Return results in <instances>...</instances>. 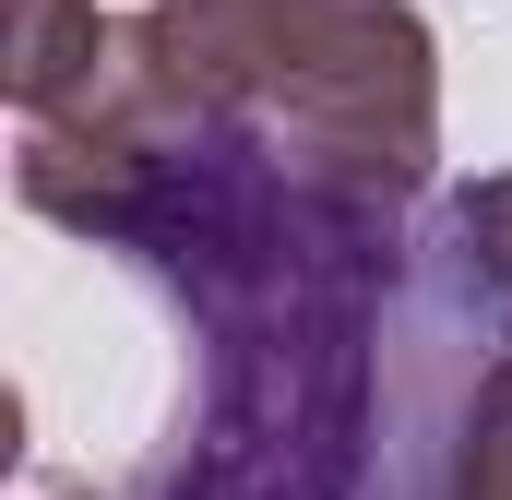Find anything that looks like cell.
Here are the masks:
<instances>
[{
	"label": "cell",
	"instance_id": "obj_1",
	"mask_svg": "<svg viewBox=\"0 0 512 500\" xmlns=\"http://www.w3.org/2000/svg\"><path fill=\"white\" fill-rule=\"evenodd\" d=\"M131 48L167 96L251 120L322 179H358V191L429 179L441 96L405 0H155Z\"/></svg>",
	"mask_w": 512,
	"mask_h": 500
},
{
	"label": "cell",
	"instance_id": "obj_2",
	"mask_svg": "<svg viewBox=\"0 0 512 500\" xmlns=\"http://www.w3.org/2000/svg\"><path fill=\"white\" fill-rule=\"evenodd\" d=\"M108 60H120V24L96 0H12V24H0V84H12L24 120L84 108L108 84Z\"/></svg>",
	"mask_w": 512,
	"mask_h": 500
},
{
	"label": "cell",
	"instance_id": "obj_3",
	"mask_svg": "<svg viewBox=\"0 0 512 500\" xmlns=\"http://www.w3.org/2000/svg\"><path fill=\"white\" fill-rule=\"evenodd\" d=\"M441 500H512V358L489 370V393H477L465 465H453V489H441Z\"/></svg>",
	"mask_w": 512,
	"mask_h": 500
},
{
	"label": "cell",
	"instance_id": "obj_4",
	"mask_svg": "<svg viewBox=\"0 0 512 500\" xmlns=\"http://www.w3.org/2000/svg\"><path fill=\"white\" fill-rule=\"evenodd\" d=\"M465 203V227H477V250H489V274L512 286V179H477V191H453Z\"/></svg>",
	"mask_w": 512,
	"mask_h": 500
},
{
	"label": "cell",
	"instance_id": "obj_5",
	"mask_svg": "<svg viewBox=\"0 0 512 500\" xmlns=\"http://www.w3.org/2000/svg\"><path fill=\"white\" fill-rule=\"evenodd\" d=\"M60 500H96V489H60Z\"/></svg>",
	"mask_w": 512,
	"mask_h": 500
}]
</instances>
